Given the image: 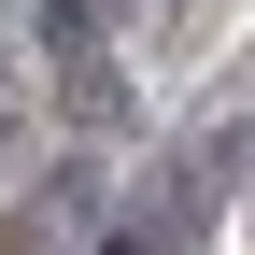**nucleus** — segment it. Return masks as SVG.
Segmentation results:
<instances>
[]
</instances>
